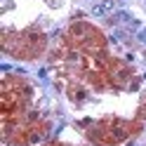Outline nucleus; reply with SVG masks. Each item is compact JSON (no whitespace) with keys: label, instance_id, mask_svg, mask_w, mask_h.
Masks as SVG:
<instances>
[{"label":"nucleus","instance_id":"f03ea898","mask_svg":"<svg viewBox=\"0 0 146 146\" xmlns=\"http://www.w3.org/2000/svg\"><path fill=\"white\" fill-rule=\"evenodd\" d=\"M139 40H141V42H146V29H144V31L139 33Z\"/></svg>","mask_w":146,"mask_h":146},{"label":"nucleus","instance_id":"f257e3e1","mask_svg":"<svg viewBox=\"0 0 146 146\" xmlns=\"http://www.w3.org/2000/svg\"><path fill=\"white\" fill-rule=\"evenodd\" d=\"M113 7H115V0H102V3H97L94 5V17H104L108 12H113Z\"/></svg>","mask_w":146,"mask_h":146}]
</instances>
